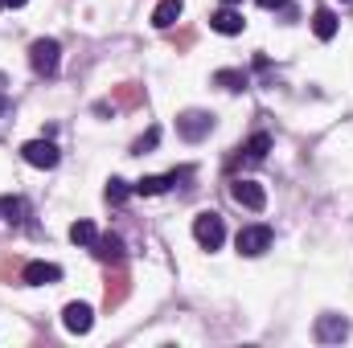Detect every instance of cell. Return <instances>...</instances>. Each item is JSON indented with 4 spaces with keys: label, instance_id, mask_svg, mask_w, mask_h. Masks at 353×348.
Listing matches in <instances>:
<instances>
[{
    "label": "cell",
    "instance_id": "cell-1",
    "mask_svg": "<svg viewBox=\"0 0 353 348\" xmlns=\"http://www.w3.org/2000/svg\"><path fill=\"white\" fill-rule=\"evenodd\" d=\"M29 66H33L37 78H58V70H62V45L54 37H37L29 45Z\"/></svg>",
    "mask_w": 353,
    "mask_h": 348
},
{
    "label": "cell",
    "instance_id": "cell-2",
    "mask_svg": "<svg viewBox=\"0 0 353 348\" xmlns=\"http://www.w3.org/2000/svg\"><path fill=\"white\" fill-rule=\"evenodd\" d=\"M193 238H197L201 250H218V246L226 242V221H222V213H214V209L197 213V217H193Z\"/></svg>",
    "mask_w": 353,
    "mask_h": 348
},
{
    "label": "cell",
    "instance_id": "cell-3",
    "mask_svg": "<svg viewBox=\"0 0 353 348\" xmlns=\"http://www.w3.org/2000/svg\"><path fill=\"white\" fill-rule=\"evenodd\" d=\"M210 131H214V115H210V111H185V115H176V135H181V140L197 144V140H205Z\"/></svg>",
    "mask_w": 353,
    "mask_h": 348
},
{
    "label": "cell",
    "instance_id": "cell-4",
    "mask_svg": "<svg viewBox=\"0 0 353 348\" xmlns=\"http://www.w3.org/2000/svg\"><path fill=\"white\" fill-rule=\"evenodd\" d=\"M271 226H243L239 230V238H234V246H239V254L243 259H259L267 246H271Z\"/></svg>",
    "mask_w": 353,
    "mask_h": 348
},
{
    "label": "cell",
    "instance_id": "cell-5",
    "mask_svg": "<svg viewBox=\"0 0 353 348\" xmlns=\"http://www.w3.org/2000/svg\"><path fill=\"white\" fill-rule=\"evenodd\" d=\"M230 197H234L243 209H251V213H259V209L267 205L263 184H259V180H243V176H239V180H230Z\"/></svg>",
    "mask_w": 353,
    "mask_h": 348
},
{
    "label": "cell",
    "instance_id": "cell-6",
    "mask_svg": "<svg viewBox=\"0 0 353 348\" xmlns=\"http://www.w3.org/2000/svg\"><path fill=\"white\" fill-rule=\"evenodd\" d=\"M62 324H66L70 336H87L90 328H94V312H90V303H66V307H62Z\"/></svg>",
    "mask_w": 353,
    "mask_h": 348
},
{
    "label": "cell",
    "instance_id": "cell-7",
    "mask_svg": "<svg viewBox=\"0 0 353 348\" xmlns=\"http://www.w3.org/2000/svg\"><path fill=\"white\" fill-rule=\"evenodd\" d=\"M21 156H25V164H33V168H58V148H54L50 140H29V144L21 148Z\"/></svg>",
    "mask_w": 353,
    "mask_h": 348
},
{
    "label": "cell",
    "instance_id": "cell-8",
    "mask_svg": "<svg viewBox=\"0 0 353 348\" xmlns=\"http://www.w3.org/2000/svg\"><path fill=\"white\" fill-rule=\"evenodd\" d=\"M312 336H316L321 345H341V340L350 336V320H345V316H321L316 328H312Z\"/></svg>",
    "mask_w": 353,
    "mask_h": 348
},
{
    "label": "cell",
    "instance_id": "cell-9",
    "mask_svg": "<svg viewBox=\"0 0 353 348\" xmlns=\"http://www.w3.org/2000/svg\"><path fill=\"white\" fill-rule=\"evenodd\" d=\"M58 279H62L58 262H25V270H21L25 287H46V283H58Z\"/></svg>",
    "mask_w": 353,
    "mask_h": 348
},
{
    "label": "cell",
    "instance_id": "cell-10",
    "mask_svg": "<svg viewBox=\"0 0 353 348\" xmlns=\"http://www.w3.org/2000/svg\"><path fill=\"white\" fill-rule=\"evenodd\" d=\"M243 25H247V21H243V12H239V8H230V4H222V8L210 17V29H214V33H222V37H239V33H243Z\"/></svg>",
    "mask_w": 353,
    "mask_h": 348
},
{
    "label": "cell",
    "instance_id": "cell-11",
    "mask_svg": "<svg viewBox=\"0 0 353 348\" xmlns=\"http://www.w3.org/2000/svg\"><path fill=\"white\" fill-rule=\"evenodd\" d=\"M267 152H271V135H267V131H255V135L239 148V160H243V164H263Z\"/></svg>",
    "mask_w": 353,
    "mask_h": 348
},
{
    "label": "cell",
    "instance_id": "cell-12",
    "mask_svg": "<svg viewBox=\"0 0 353 348\" xmlns=\"http://www.w3.org/2000/svg\"><path fill=\"white\" fill-rule=\"evenodd\" d=\"M90 250H94V259H99V262H115V266L123 262V242H119L115 234H99Z\"/></svg>",
    "mask_w": 353,
    "mask_h": 348
},
{
    "label": "cell",
    "instance_id": "cell-13",
    "mask_svg": "<svg viewBox=\"0 0 353 348\" xmlns=\"http://www.w3.org/2000/svg\"><path fill=\"white\" fill-rule=\"evenodd\" d=\"M176 176H181V173H169V176H144V180H136L132 188H136L140 197H161V193H169V188L176 184Z\"/></svg>",
    "mask_w": 353,
    "mask_h": 348
},
{
    "label": "cell",
    "instance_id": "cell-14",
    "mask_svg": "<svg viewBox=\"0 0 353 348\" xmlns=\"http://www.w3.org/2000/svg\"><path fill=\"white\" fill-rule=\"evenodd\" d=\"M0 217H4L8 226H21V221L29 217V201H25V197H12V193L0 197Z\"/></svg>",
    "mask_w": 353,
    "mask_h": 348
},
{
    "label": "cell",
    "instance_id": "cell-15",
    "mask_svg": "<svg viewBox=\"0 0 353 348\" xmlns=\"http://www.w3.org/2000/svg\"><path fill=\"white\" fill-rule=\"evenodd\" d=\"M312 33H316L321 41H333V37H337V12H333V8H316V12H312Z\"/></svg>",
    "mask_w": 353,
    "mask_h": 348
},
{
    "label": "cell",
    "instance_id": "cell-16",
    "mask_svg": "<svg viewBox=\"0 0 353 348\" xmlns=\"http://www.w3.org/2000/svg\"><path fill=\"white\" fill-rule=\"evenodd\" d=\"M176 17H181V0H161V4L152 8V25H157V29H173Z\"/></svg>",
    "mask_w": 353,
    "mask_h": 348
},
{
    "label": "cell",
    "instance_id": "cell-17",
    "mask_svg": "<svg viewBox=\"0 0 353 348\" xmlns=\"http://www.w3.org/2000/svg\"><path fill=\"white\" fill-rule=\"evenodd\" d=\"M94 238H99L94 221H74V226H70V242H74V246H94Z\"/></svg>",
    "mask_w": 353,
    "mask_h": 348
},
{
    "label": "cell",
    "instance_id": "cell-18",
    "mask_svg": "<svg viewBox=\"0 0 353 348\" xmlns=\"http://www.w3.org/2000/svg\"><path fill=\"white\" fill-rule=\"evenodd\" d=\"M132 193H136V188H132L128 180H119V176H111V180H107V201H111V205H123Z\"/></svg>",
    "mask_w": 353,
    "mask_h": 348
},
{
    "label": "cell",
    "instance_id": "cell-19",
    "mask_svg": "<svg viewBox=\"0 0 353 348\" xmlns=\"http://www.w3.org/2000/svg\"><path fill=\"white\" fill-rule=\"evenodd\" d=\"M214 83L226 87V90H247V74H243V70H218Z\"/></svg>",
    "mask_w": 353,
    "mask_h": 348
},
{
    "label": "cell",
    "instance_id": "cell-20",
    "mask_svg": "<svg viewBox=\"0 0 353 348\" xmlns=\"http://www.w3.org/2000/svg\"><path fill=\"white\" fill-rule=\"evenodd\" d=\"M157 144H161V127H148V131H144V135H140V140L132 144V152H136V156H148V152H152Z\"/></svg>",
    "mask_w": 353,
    "mask_h": 348
},
{
    "label": "cell",
    "instance_id": "cell-21",
    "mask_svg": "<svg viewBox=\"0 0 353 348\" xmlns=\"http://www.w3.org/2000/svg\"><path fill=\"white\" fill-rule=\"evenodd\" d=\"M259 8H267V12H275V8H283V12H292V0H255Z\"/></svg>",
    "mask_w": 353,
    "mask_h": 348
},
{
    "label": "cell",
    "instance_id": "cell-22",
    "mask_svg": "<svg viewBox=\"0 0 353 348\" xmlns=\"http://www.w3.org/2000/svg\"><path fill=\"white\" fill-rule=\"evenodd\" d=\"M4 4H8V8H25L29 0H4Z\"/></svg>",
    "mask_w": 353,
    "mask_h": 348
},
{
    "label": "cell",
    "instance_id": "cell-23",
    "mask_svg": "<svg viewBox=\"0 0 353 348\" xmlns=\"http://www.w3.org/2000/svg\"><path fill=\"white\" fill-rule=\"evenodd\" d=\"M222 4H230V8H234V4H243V0H222Z\"/></svg>",
    "mask_w": 353,
    "mask_h": 348
},
{
    "label": "cell",
    "instance_id": "cell-24",
    "mask_svg": "<svg viewBox=\"0 0 353 348\" xmlns=\"http://www.w3.org/2000/svg\"><path fill=\"white\" fill-rule=\"evenodd\" d=\"M0 111H4V98H0Z\"/></svg>",
    "mask_w": 353,
    "mask_h": 348
},
{
    "label": "cell",
    "instance_id": "cell-25",
    "mask_svg": "<svg viewBox=\"0 0 353 348\" xmlns=\"http://www.w3.org/2000/svg\"><path fill=\"white\" fill-rule=\"evenodd\" d=\"M341 4H353V0H341Z\"/></svg>",
    "mask_w": 353,
    "mask_h": 348
},
{
    "label": "cell",
    "instance_id": "cell-26",
    "mask_svg": "<svg viewBox=\"0 0 353 348\" xmlns=\"http://www.w3.org/2000/svg\"><path fill=\"white\" fill-rule=\"evenodd\" d=\"M0 8H4V0H0Z\"/></svg>",
    "mask_w": 353,
    "mask_h": 348
}]
</instances>
